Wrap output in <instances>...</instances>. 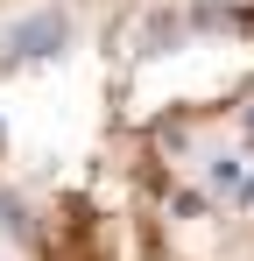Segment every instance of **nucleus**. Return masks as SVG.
I'll return each mask as SVG.
<instances>
[{
  "label": "nucleus",
  "mask_w": 254,
  "mask_h": 261,
  "mask_svg": "<svg viewBox=\"0 0 254 261\" xmlns=\"http://www.w3.org/2000/svg\"><path fill=\"white\" fill-rule=\"evenodd\" d=\"M49 14L0 219L29 261H254V0H21Z\"/></svg>",
  "instance_id": "1"
},
{
  "label": "nucleus",
  "mask_w": 254,
  "mask_h": 261,
  "mask_svg": "<svg viewBox=\"0 0 254 261\" xmlns=\"http://www.w3.org/2000/svg\"><path fill=\"white\" fill-rule=\"evenodd\" d=\"M0 261H29V247L14 240V226H7V219H0Z\"/></svg>",
  "instance_id": "2"
}]
</instances>
